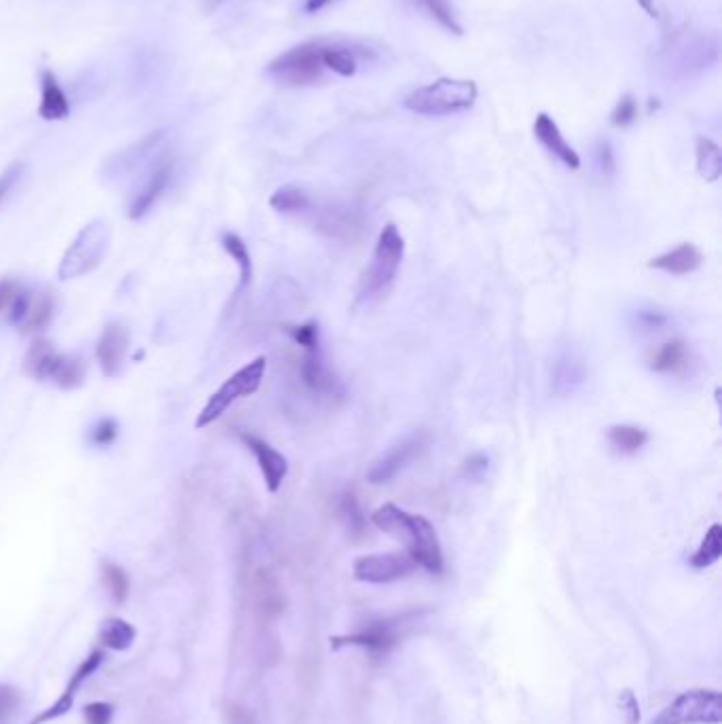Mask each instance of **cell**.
Listing matches in <instances>:
<instances>
[{
	"label": "cell",
	"mask_w": 722,
	"mask_h": 724,
	"mask_svg": "<svg viewBox=\"0 0 722 724\" xmlns=\"http://www.w3.org/2000/svg\"><path fill=\"white\" fill-rule=\"evenodd\" d=\"M371 521L377 530L403 540L407 553L413 557L418 568H424L430 574L443 572L445 564L441 540L435 526L426 517L407 513L396 504H384L371 515Z\"/></svg>",
	"instance_id": "obj_1"
},
{
	"label": "cell",
	"mask_w": 722,
	"mask_h": 724,
	"mask_svg": "<svg viewBox=\"0 0 722 724\" xmlns=\"http://www.w3.org/2000/svg\"><path fill=\"white\" fill-rule=\"evenodd\" d=\"M477 94V83L471 79L441 77L411 92L403 100V106L415 115L445 117L473 108V104L477 102Z\"/></svg>",
	"instance_id": "obj_2"
},
{
	"label": "cell",
	"mask_w": 722,
	"mask_h": 724,
	"mask_svg": "<svg viewBox=\"0 0 722 724\" xmlns=\"http://www.w3.org/2000/svg\"><path fill=\"white\" fill-rule=\"evenodd\" d=\"M24 373L36 382L77 390L85 384L87 367L81 356L60 354L49 339H36L24 356Z\"/></svg>",
	"instance_id": "obj_3"
},
{
	"label": "cell",
	"mask_w": 722,
	"mask_h": 724,
	"mask_svg": "<svg viewBox=\"0 0 722 724\" xmlns=\"http://www.w3.org/2000/svg\"><path fill=\"white\" fill-rule=\"evenodd\" d=\"M403 257H405V238L401 235L399 227L394 223H388L377 235L373 261L363 274V280H360L358 297L369 303L386 295L388 288L396 280V274H399Z\"/></svg>",
	"instance_id": "obj_4"
},
{
	"label": "cell",
	"mask_w": 722,
	"mask_h": 724,
	"mask_svg": "<svg viewBox=\"0 0 722 724\" xmlns=\"http://www.w3.org/2000/svg\"><path fill=\"white\" fill-rule=\"evenodd\" d=\"M111 244V229L104 221H92L87 223L72 244L66 248L64 257L60 261L58 278L60 280H75L81 276L92 274L96 271Z\"/></svg>",
	"instance_id": "obj_5"
},
{
	"label": "cell",
	"mask_w": 722,
	"mask_h": 724,
	"mask_svg": "<svg viewBox=\"0 0 722 724\" xmlns=\"http://www.w3.org/2000/svg\"><path fill=\"white\" fill-rule=\"evenodd\" d=\"M265 371H267V358L257 356L255 360L248 362L246 367L233 373L227 382L208 398V403L204 405L202 413L197 415L195 426L206 428V426L214 424L233 403L240 401V398H248L255 394L263 384Z\"/></svg>",
	"instance_id": "obj_6"
},
{
	"label": "cell",
	"mask_w": 722,
	"mask_h": 724,
	"mask_svg": "<svg viewBox=\"0 0 722 724\" xmlns=\"http://www.w3.org/2000/svg\"><path fill=\"white\" fill-rule=\"evenodd\" d=\"M322 41H308L293 49H286L276 60L269 62L267 75L286 87H305L320 81L322 64Z\"/></svg>",
	"instance_id": "obj_7"
},
{
	"label": "cell",
	"mask_w": 722,
	"mask_h": 724,
	"mask_svg": "<svg viewBox=\"0 0 722 724\" xmlns=\"http://www.w3.org/2000/svg\"><path fill=\"white\" fill-rule=\"evenodd\" d=\"M720 720V693L712 689H693L676 697L653 724H720Z\"/></svg>",
	"instance_id": "obj_8"
},
{
	"label": "cell",
	"mask_w": 722,
	"mask_h": 724,
	"mask_svg": "<svg viewBox=\"0 0 722 724\" xmlns=\"http://www.w3.org/2000/svg\"><path fill=\"white\" fill-rule=\"evenodd\" d=\"M418 570L413 557L409 553H373L363 555L354 561L352 574L360 583L371 585H384L399 581V578L409 576Z\"/></svg>",
	"instance_id": "obj_9"
},
{
	"label": "cell",
	"mask_w": 722,
	"mask_h": 724,
	"mask_svg": "<svg viewBox=\"0 0 722 724\" xmlns=\"http://www.w3.org/2000/svg\"><path fill=\"white\" fill-rule=\"evenodd\" d=\"M426 441H428L426 432L409 434V437H405L403 441L392 445L382 458H377L373 462V466L369 468V473H367V479L371 483H375V485L392 481L415 456L422 454V449L426 447Z\"/></svg>",
	"instance_id": "obj_10"
},
{
	"label": "cell",
	"mask_w": 722,
	"mask_h": 724,
	"mask_svg": "<svg viewBox=\"0 0 722 724\" xmlns=\"http://www.w3.org/2000/svg\"><path fill=\"white\" fill-rule=\"evenodd\" d=\"M172 176H174V159L170 155H159L153 161V166H151L147 178H144L142 187L138 189V193L132 199L130 210H128L130 219L138 221L144 214L151 212V208L157 204V199L164 195V191L170 187Z\"/></svg>",
	"instance_id": "obj_11"
},
{
	"label": "cell",
	"mask_w": 722,
	"mask_h": 724,
	"mask_svg": "<svg viewBox=\"0 0 722 724\" xmlns=\"http://www.w3.org/2000/svg\"><path fill=\"white\" fill-rule=\"evenodd\" d=\"M102 663H104L102 650H94L92 655H89L87 659H83V663L77 667V672L70 676L66 689L58 697V701L53 705H49V708L43 710L39 716H34L30 720V724H47V722H53V720L66 716L72 708H75V699H77V693H79L81 686L98 672Z\"/></svg>",
	"instance_id": "obj_12"
},
{
	"label": "cell",
	"mask_w": 722,
	"mask_h": 724,
	"mask_svg": "<svg viewBox=\"0 0 722 724\" xmlns=\"http://www.w3.org/2000/svg\"><path fill=\"white\" fill-rule=\"evenodd\" d=\"M130 350V331L121 322L106 324L98 346H96V358L100 362V369L106 377H117L123 369L125 356Z\"/></svg>",
	"instance_id": "obj_13"
},
{
	"label": "cell",
	"mask_w": 722,
	"mask_h": 724,
	"mask_svg": "<svg viewBox=\"0 0 722 724\" xmlns=\"http://www.w3.org/2000/svg\"><path fill=\"white\" fill-rule=\"evenodd\" d=\"M242 441L244 445L252 451V456L257 458V464L261 468V475H263V481H265V487L267 492L276 494L286 475H288V460L284 454H280V451L276 447L269 445L267 441H263L261 437H257V434H250V432H244L242 434Z\"/></svg>",
	"instance_id": "obj_14"
},
{
	"label": "cell",
	"mask_w": 722,
	"mask_h": 724,
	"mask_svg": "<svg viewBox=\"0 0 722 724\" xmlns=\"http://www.w3.org/2000/svg\"><path fill=\"white\" fill-rule=\"evenodd\" d=\"M252 604H255V614L261 623H272L284 612L286 600L282 587L278 585L276 576L261 568L252 576Z\"/></svg>",
	"instance_id": "obj_15"
},
{
	"label": "cell",
	"mask_w": 722,
	"mask_h": 724,
	"mask_svg": "<svg viewBox=\"0 0 722 724\" xmlns=\"http://www.w3.org/2000/svg\"><path fill=\"white\" fill-rule=\"evenodd\" d=\"M396 623H399V621H396ZM396 623H392V621L371 623L365 629L350 633V636L333 638L331 644H333V648L360 646V648L371 650V653L386 655V653H390V650L396 644H399V631H396Z\"/></svg>",
	"instance_id": "obj_16"
},
{
	"label": "cell",
	"mask_w": 722,
	"mask_h": 724,
	"mask_svg": "<svg viewBox=\"0 0 722 724\" xmlns=\"http://www.w3.org/2000/svg\"><path fill=\"white\" fill-rule=\"evenodd\" d=\"M534 136L557 161H562L566 168H570V170L581 168L579 153L570 147V142L564 138L562 132H559L557 123L547 113H538V117L534 121Z\"/></svg>",
	"instance_id": "obj_17"
},
{
	"label": "cell",
	"mask_w": 722,
	"mask_h": 724,
	"mask_svg": "<svg viewBox=\"0 0 722 724\" xmlns=\"http://www.w3.org/2000/svg\"><path fill=\"white\" fill-rule=\"evenodd\" d=\"M301 379L310 392L320 396H341V392H344L337 375L329 369L327 362H324L320 350L305 354L301 365Z\"/></svg>",
	"instance_id": "obj_18"
},
{
	"label": "cell",
	"mask_w": 722,
	"mask_h": 724,
	"mask_svg": "<svg viewBox=\"0 0 722 724\" xmlns=\"http://www.w3.org/2000/svg\"><path fill=\"white\" fill-rule=\"evenodd\" d=\"M39 81H41V104H39L41 119L64 121L72 111V104L64 92V87L60 85L56 72L51 68H43Z\"/></svg>",
	"instance_id": "obj_19"
},
{
	"label": "cell",
	"mask_w": 722,
	"mask_h": 724,
	"mask_svg": "<svg viewBox=\"0 0 722 724\" xmlns=\"http://www.w3.org/2000/svg\"><path fill=\"white\" fill-rule=\"evenodd\" d=\"M164 138H166V132H161V130L151 132L149 136H144L138 142H134L132 147L123 149L121 153L113 155L111 159H108L106 168L111 170L113 174H117V176L136 170L140 164H144V161L151 159L157 153V149L161 147Z\"/></svg>",
	"instance_id": "obj_20"
},
{
	"label": "cell",
	"mask_w": 722,
	"mask_h": 724,
	"mask_svg": "<svg viewBox=\"0 0 722 724\" xmlns=\"http://www.w3.org/2000/svg\"><path fill=\"white\" fill-rule=\"evenodd\" d=\"M701 263H703L701 250L691 242H682L676 248L667 250L663 255L648 261V267L665 271V274L670 276H689L701 267Z\"/></svg>",
	"instance_id": "obj_21"
},
{
	"label": "cell",
	"mask_w": 722,
	"mask_h": 724,
	"mask_svg": "<svg viewBox=\"0 0 722 724\" xmlns=\"http://www.w3.org/2000/svg\"><path fill=\"white\" fill-rule=\"evenodd\" d=\"M587 379L585 362L576 354L559 356L553 367V392L559 396H570L583 386Z\"/></svg>",
	"instance_id": "obj_22"
},
{
	"label": "cell",
	"mask_w": 722,
	"mask_h": 724,
	"mask_svg": "<svg viewBox=\"0 0 722 724\" xmlns=\"http://www.w3.org/2000/svg\"><path fill=\"white\" fill-rule=\"evenodd\" d=\"M53 312H56V301L49 293H32V301L28 305V312L22 320L17 331H22L24 335H36L43 333L45 329H49V324L53 320Z\"/></svg>",
	"instance_id": "obj_23"
},
{
	"label": "cell",
	"mask_w": 722,
	"mask_h": 724,
	"mask_svg": "<svg viewBox=\"0 0 722 724\" xmlns=\"http://www.w3.org/2000/svg\"><path fill=\"white\" fill-rule=\"evenodd\" d=\"M610 447L621 456H634L648 443V432L634 424H615L606 432Z\"/></svg>",
	"instance_id": "obj_24"
},
{
	"label": "cell",
	"mask_w": 722,
	"mask_h": 724,
	"mask_svg": "<svg viewBox=\"0 0 722 724\" xmlns=\"http://www.w3.org/2000/svg\"><path fill=\"white\" fill-rule=\"evenodd\" d=\"M689 365V346L682 339H672L653 354L651 369L657 373H680Z\"/></svg>",
	"instance_id": "obj_25"
},
{
	"label": "cell",
	"mask_w": 722,
	"mask_h": 724,
	"mask_svg": "<svg viewBox=\"0 0 722 724\" xmlns=\"http://www.w3.org/2000/svg\"><path fill=\"white\" fill-rule=\"evenodd\" d=\"M136 642V629L123 619H106L100 627V644L108 650H128Z\"/></svg>",
	"instance_id": "obj_26"
},
{
	"label": "cell",
	"mask_w": 722,
	"mask_h": 724,
	"mask_svg": "<svg viewBox=\"0 0 722 724\" xmlns=\"http://www.w3.org/2000/svg\"><path fill=\"white\" fill-rule=\"evenodd\" d=\"M695 149H697V170H699L701 178L708 180V183H716L722 174L720 147L712 138L699 136Z\"/></svg>",
	"instance_id": "obj_27"
},
{
	"label": "cell",
	"mask_w": 722,
	"mask_h": 724,
	"mask_svg": "<svg viewBox=\"0 0 722 724\" xmlns=\"http://www.w3.org/2000/svg\"><path fill=\"white\" fill-rule=\"evenodd\" d=\"M100 572H102V583H104L108 595H111V600L117 606L125 604V600L130 597V576H128V572H125L119 564H115V561H108V559L102 561Z\"/></svg>",
	"instance_id": "obj_28"
},
{
	"label": "cell",
	"mask_w": 722,
	"mask_h": 724,
	"mask_svg": "<svg viewBox=\"0 0 722 724\" xmlns=\"http://www.w3.org/2000/svg\"><path fill=\"white\" fill-rule=\"evenodd\" d=\"M720 557H722V526L720 523H712L706 536H703L699 549L691 557V566L697 570H706L714 566Z\"/></svg>",
	"instance_id": "obj_29"
},
{
	"label": "cell",
	"mask_w": 722,
	"mask_h": 724,
	"mask_svg": "<svg viewBox=\"0 0 722 724\" xmlns=\"http://www.w3.org/2000/svg\"><path fill=\"white\" fill-rule=\"evenodd\" d=\"M221 244L227 255L236 261V265L240 269V288H246L252 280V257H250V250H248L246 242L240 238L238 233L227 231V233H223Z\"/></svg>",
	"instance_id": "obj_30"
},
{
	"label": "cell",
	"mask_w": 722,
	"mask_h": 724,
	"mask_svg": "<svg viewBox=\"0 0 722 724\" xmlns=\"http://www.w3.org/2000/svg\"><path fill=\"white\" fill-rule=\"evenodd\" d=\"M269 206L282 214L303 212L310 208V195L297 185H284L272 197H269Z\"/></svg>",
	"instance_id": "obj_31"
},
{
	"label": "cell",
	"mask_w": 722,
	"mask_h": 724,
	"mask_svg": "<svg viewBox=\"0 0 722 724\" xmlns=\"http://www.w3.org/2000/svg\"><path fill=\"white\" fill-rule=\"evenodd\" d=\"M322 64H324V68L333 70L339 77H354L358 70V62H356L354 53L346 47H337V45H324Z\"/></svg>",
	"instance_id": "obj_32"
},
{
	"label": "cell",
	"mask_w": 722,
	"mask_h": 724,
	"mask_svg": "<svg viewBox=\"0 0 722 724\" xmlns=\"http://www.w3.org/2000/svg\"><path fill=\"white\" fill-rule=\"evenodd\" d=\"M432 20H435L439 26H443L445 30L454 32V34H462V26L456 20L454 7H451V0H415Z\"/></svg>",
	"instance_id": "obj_33"
},
{
	"label": "cell",
	"mask_w": 722,
	"mask_h": 724,
	"mask_svg": "<svg viewBox=\"0 0 722 724\" xmlns=\"http://www.w3.org/2000/svg\"><path fill=\"white\" fill-rule=\"evenodd\" d=\"M288 335L293 337L297 346H301L305 350V354L320 350V329H318L316 320L303 322V324H299V327H288Z\"/></svg>",
	"instance_id": "obj_34"
},
{
	"label": "cell",
	"mask_w": 722,
	"mask_h": 724,
	"mask_svg": "<svg viewBox=\"0 0 722 724\" xmlns=\"http://www.w3.org/2000/svg\"><path fill=\"white\" fill-rule=\"evenodd\" d=\"M119 437V424L115 418L98 420L89 430V443L96 447H111Z\"/></svg>",
	"instance_id": "obj_35"
},
{
	"label": "cell",
	"mask_w": 722,
	"mask_h": 724,
	"mask_svg": "<svg viewBox=\"0 0 722 724\" xmlns=\"http://www.w3.org/2000/svg\"><path fill=\"white\" fill-rule=\"evenodd\" d=\"M341 517L346 519L352 534L365 532V515H363V511H360L358 498L352 492L344 494V498H341Z\"/></svg>",
	"instance_id": "obj_36"
},
{
	"label": "cell",
	"mask_w": 722,
	"mask_h": 724,
	"mask_svg": "<svg viewBox=\"0 0 722 724\" xmlns=\"http://www.w3.org/2000/svg\"><path fill=\"white\" fill-rule=\"evenodd\" d=\"M22 703L20 691L11 684H0V724H7Z\"/></svg>",
	"instance_id": "obj_37"
},
{
	"label": "cell",
	"mask_w": 722,
	"mask_h": 724,
	"mask_svg": "<svg viewBox=\"0 0 722 724\" xmlns=\"http://www.w3.org/2000/svg\"><path fill=\"white\" fill-rule=\"evenodd\" d=\"M85 724H113L115 718V705L106 701L87 703L83 710Z\"/></svg>",
	"instance_id": "obj_38"
},
{
	"label": "cell",
	"mask_w": 722,
	"mask_h": 724,
	"mask_svg": "<svg viewBox=\"0 0 722 724\" xmlns=\"http://www.w3.org/2000/svg\"><path fill=\"white\" fill-rule=\"evenodd\" d=\"M636 119H638V102L631 96H625L610 115V123L615 125V128H627V125H631Z\"/></svg>",
	"instance_id": "obj_39"
},
{
	"label": "cell",
	"mask_w": 722,
	"mask_h": 724,
	"mask_svg": "<svg viewBox=\"0 0 722 724\" xmlns=\"http://www.w3.org/2000/svg\"><path fill=\"white\" fill-rule=\"evenodd\" d=\"M24 172H26L24 161H15V164H11L3 174H0V204H3L9 197V193L15 189V185L20 183Z\"/></svg>",
	"instance_id": "obj_40"
},
{
	"label": "cell",
	"mask_w": 722,
	"mask_h": 724,
	"mask_svg": "<svg viewBox=\"0 0 722 724\" xmlns=\"http://www.w3.org/2000/svg\"><path fill=\"white\" fill-rule=\"evenodd\" d=\"M223 714L227 724H257L255 712L246 708V705L240 701H227Z\"/></svg>",
	"instance_id": "obj_41"
},
{
	"label": "cell",
	"mask_w": 722,
	"mask_h": 724,
	"mask_svg": "<svg viewBox=\"0 0 722 724\" xmlns=\"http://www.w3.org/2000/svg\"><path fill=\"white\" fill-rule=\"evenodd\" d=\"M22 284L11 278H0V314H7L11 310L13 301L22 291Z\"/></svg>",
	"instance_id": "obj_42"
},
{
	"label": "cell",
	"mask_w": 722,
	"mask_h": 724,
	"mask_svg": "<svg viewBox=\"0 0 722 724\" xmlns=\"http://www.w3.org/2000/svg\"><path fill=\"white\" fill-rule=\"evenodd\" d=\"M619 705H621V712H623L627 724H638L640 722V705H638V699H636L634 693L623 691L621 699H619Z\"/></svg>",
	"instance_id": "obj_43"
},
{
	"label": "cell",
	"mask_w": 722,
	"mask_h": 724,
	"mask_svg": "<svg viewBox=\"0 0 722 724\" xmlns=\"http://www.w3.org/2000/svg\"><path fill=\"white\" fill-rule=\"evenodd\" d=\"M487 466H490V460H487V456L473 454V456H468L466 462H464V475L468 479H479L487 470Z\"/></svg>",
	"instance_id": "obj_44"
},
{
	"label": "cell",
	"mask_w": 722,
	"mask_h": 724,
	"mask_svg": "<svg viewBox=\"0 0 722 724\" xmlns=\"http://www.w3.org/2000/svg\"><path fill=\"white\" fill-rule=\"evenodd\" d=\"M638 324L642 329H648V331L663 329L667 324V316L657 310H642V312H638Z\"/></svg>",
	"instance_id": "obj_45"
},
{
	"label": "cell",
	"mask_w": 722,
	"mask_h": 724,
	"mask_svg": "<svg viewBox=\"0 0 722 724\" xmlns=\"http://www.w3.org/2000/svg\"><path fill=\"white\" fill-rule=\"evenodd\" d=\"M600 168L606 176H610L612 172H615V155H612V149L610 144L604 142L600 147Z\"/></svg>",
	"instance_id": "obj_46"
},
{
	"label": "cell",
	"mask_w": 722,
	"mask_h": 724,
	"mask_svg": "<svg viewBox=\"0 0 722 724\" xmlns=\"http://www.w3.org/2000/svg\"><path fill=\"white\" fill-rule=\"evenodd\" d=\"M333 0H305V11L308 13H318L324 7H329Z\"/></svg>",
	"instance_id": "obj_47"
},
{
	"label": "cell",
	"mask_w": 722,
	"mask_h": 724,
	"mask_svg": "<svg viewBox=\"0 0 722 724\" xmlns=\"http://www.w3.org/2000/svg\"><path fill=\"white\" fill-rule=\"evenodd\" d=\"M638 3L648 11V15L651 17H659V9L655 5V0H638Z\"/></svg>",
	"instance_id": "obj_48"
}]
</instances>
